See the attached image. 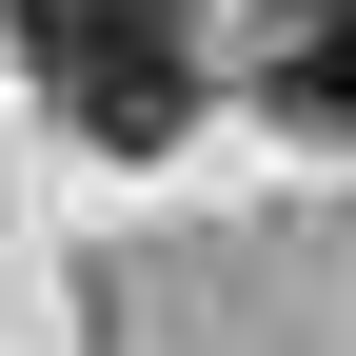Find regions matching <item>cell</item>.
<instances>
[{"instance_id":"obj_1","label":"cell","mask_w":356,"mask_h":356,"mask_svg":"<svg viewBox=\"0 0 356 356\" xmlns=\"http://www.w3.org/2000/svg\"><path fill=\"white\" fill-rule=\"evenodd\" d=\"M20 60H40V99H60V119H79L99 159H159L178 119H198L178 0H20Z\"/></svg>"},{"instance_id":"obj_2","label":"cell","mask_w":356,"mask_h":356,"mask_svg":"<svg viewBox=\"0 0 356 356\" xmlns=\"http://www.w3.org/2000/svg\"><path fill=\"white\" fill-rule=\"evenodd\" d=\"M257 79H277L297 119H337V139H356V0H297V20H277V60H257Z\"/></svg>"}]
</instances>
